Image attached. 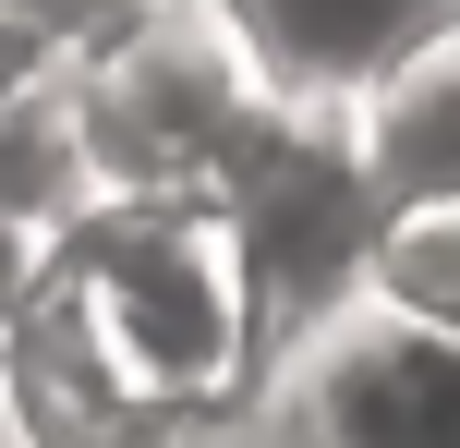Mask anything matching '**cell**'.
I'll list each match as a JSON object with an SVG mask.
<instances>
[{"label": "cell", "mask_w": 460, "mask_h": 448, "mask_svg": "<svg viewBox=\"0 0 460 448\" xmlns=\"http://www.w3.org/2000/svg\"><path fill=\"white\" fill-rule=\"evenodd\" d=\"M351 303L460 339V194H437V206H376V242H364Z\"/></svg>", "instance_id": "obj_5"}, {"label": "cell", "mask_w": 460, "mask_h": 448, "mask_svg": "<svg viewBox=\"0 0 460 448\" xmlns=\"http://www.w3.org/2000/svg\"><path fill=\"white\" fill-rule=\"evenodd\" d=\"M85 206L97 194H85V145H73L61 85L13 97V110H0V255H49Z\"/></svg>", "instance_id": "obj_4"}, {"label": "cell", "mask_w": 460, "mask_h": 448, "mask_svg": "<svg viewBox=\"0 0 460 448\" xmlns=\"http://www.w3.org/2000/svg\"><path fill=\"white\" fill-rule=\"evenodd\" d=\"M146 13H158V0H0V110L73 85V73H85L110 37H134Z\"/></svg>", "instance_id": "obj_6"}, {"label": "cell", "mask_w": 460, "mask_h": 448, "mask_svg": "<svg viewBox=\"0 0 460 448\" xmlns=\"http://www.w3.org/2000/svg\"><path fill=\"white\" fill-rule=\"evenodd\" d=\"M267 400L315 448H460V339L340 303L315 339L279 352Z\"/></svg>", "instance_id": "obj_2"}, {"label": "cell", "mask_w": 460, "mask_h": 448, "mask_svg": "<svg viewBox=\"0 0 460 448\" xmlns=\"http://www.w3.org/2000/svg\"><path fill=\"white\" fill-rule=\"evenodd\" d=\"M351 158L376 206H437L460 194V24L400 48L376 85H351Z\"/></svg>", "instance_id": "obj_3"}, {"label": "cell", "mask_w": 460, "mask_h": 448, "mask_svg": "<svg viewBox=\"0 0 460 448\" xmlns=\"http://www.w3.org/2000/svg\"><path fill=\"white\" fill-rule=\"evenodd\" d=\"M279 73L230 0H158L61 85L97 206H218L254 134L279 121Z\"/></svg>", "instance_id": "obj_1"}]
</instances>
